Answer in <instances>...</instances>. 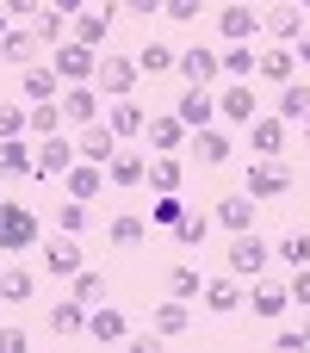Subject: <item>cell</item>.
<instances>
[{
  "label": "cell",
  "instance_id": "1",
  "mask_svg": "<svg viewBox=\"0 0 310 353\" xmlns=\"http://www.w3.org/2000/svg\"><path fill=\"white\" fill-rule=\"evenodd\" d=\"M37 236H43L37 211H31V205H19V199H0V254L37 248Z\"/></svg>",
  "mask_w": 310,
  "mask_h": 353
},
{
  "label": "cell",
  "instance_id": "2",
  "mask_svg": "<svg viewBox=\"0 0 310 353\" xmlns=\"http://www.w3.org/2000/svg\"><path fill=\"white\" fill-rule=\"evenodd\" d=\"M50 68H56V81H62V87H68V81H93V68H99V50H87V43L62 37V43L50 50Z\"/></svg>",
  "mask_w": 310,
  "mask_h": 353
},
{
  "label": "cell",
  "instance_id": "3",
  "mask_svg": "<svg viewBox=\"0 0 310 353\" xmlns=\"http://www.w3.org/2000/svg\"><path fill=\"white\" fill-rule=\"evenodd\" d=\"M112 19H118V6H106V0L93 6V0H87V6L68 19V37H75V43H87V50H99V43L112 37Z\"/></svg>",
  "mask_w": 310,
  "mask_h": 353
},
{
  "label": "cell",
  "instance_id": "4",
  "mask_svg": "<svg viewBox=\"0 0 310 353\" xmlns=\"http://www.w3.org/2000/svg\"><path fill=\"white\" fill-rule=\"evenodd\" d=\"M174 68H180V81H186V87H217V81H224V56H217V50H205V43L180 50V56H174Z\"/></svg>",
  "mask_w": 310,
  "mask_h": 353
},
{
  "label": "cell",
  "instance_id": "5",
  "mask_svg": "<svg viewBox=\"0 0 310 353\" xmlns=\"http://www.w3.org/2000/svg\"><path fill=\"white\" fill-rule=\"evenodd\" d=\"M75 161H81V155H75L68 137H43V143L31 149V180H62Z\"/></svg>",
  "mask_w": 310,
  "mask_h": 353
},
{
  "label": "cell",
  "instance_id": "6",
  "mask_svg": "<svg viewBox=\"0 0 310 353\" xmlns=\"http://www.w3.org/2000/svg\"><path fill=\"white\" fill-rule=\"evenodd\" d=\"M249 199H280V192H292V168L286 161H273V155H261L255 168H249V186H242Z\"/></svg>",
  "mask_w": 310,
  "mask_h": 353
},
{
  "label": "cell",
  "instance_id": "7",
  "mask_svg": "<svg viewBox=\"0 0 310 353\" xmlns=\"http://www.w3.org/2000/svg\"><path fill=\"white\" fill-rule=\"evenodd\" d=\"M267 254H273V248H267L255 230H236V242H230V273H236V279H261Z\"/></svg>",
  "mask_w": 310,
  "mask_h": 353
},
{
  "label": "cell",
  "instance_id": "8",
  "mask_svg": "<svg viewBox=\"0 0 310 353\" xmlns=\"http://www.w3.org/2000/svg\"><path fill=\"white\" fill-rule=\"evenodd\" d=\"M255 112H261V99H255V87H249V81H224V87H217V118L249 124Z\"/></svg>",
  "mask_w": 310,
  "mask_h": 353
},
{
  "label": "cell",
  "instance_id": "9",
  "mask_svg": "<svg viewBox=\"0 0 310 353\" xmlns=\"http://www.w3.org/2000/svg\"><path fill=\"white\" fill-rule=\"evenodd\" d=\"M56 105H62L68 124H93V118H99V93H93V81H68V87L56 93Z\"/></svg>",
  "mask_w": 310,
  "mask_h": 353
},
{
  "label": "cell",
  "instance_id": "10",
  "mask_svg": "<svg viewBox=\"0 0 310 353\" xmlns=\"http://www.w3.org/2000/svg\"><path fill=\"white\" fill-rule=\"evenodd\" d=\"M174 118H180L186 130L217 124V93H211V87H186V93H180V105H174Z\"/></svg>",
  "mask_w": 310,
  "mask_h": 353
},
{
  "label": "cell",
  "instance_id": "11",
  "mask_svg": "<svg viewBox=\"0 0 310 353\" xmlns=\"http://www.w3.org/2000/svg\"><path fill=\"white\" fill-rule=\"evenodd\" d=\"M93 81H99V93H112V99H124V93L137 87V62H130V56H99V68H93Z\"/></svg>",
  "mask_w": 310,
  "mask_h": 353
},
{
  "label": "cell",
  "instance_id": "12",
  "mask_svg": "<svg viewBox=\"0 0 310 353\" xmlns=\"http://www.w3.org/2000/svg\"><path fill=\"white\" fill-rule=\"evenodd\" d=\"M143 137H149V149H155V155H180V143H186L193 130H186L174 112H155V118L143 124Z\"/></svg>",
  "mask_w": 310,
  "mask_h": 353
},
{
  "label": "cell",
  "instance_id": "13",
  "mask_svg": "<svg viewBox=\"0 0 310 353\" xmlns=\"http://www.w3.org/2000/svg\"><path fill=\"white\" fill-rule=\"evenodd\" d=\"M217 31H224V43H255V31H261V12L236 0V6H224V12H217Z\"/></svg>",
  "mask_w": 310,
  "mask_h": 353
},
{
  "label": "cell",
  "instance_id": "14",
  "mask_svg": "<svg viewBox=\"0 0 310 353\" xmlns=\"http://www.w3.org/2000/svg\"><path fill=\"white\" fill-rule=\"evenodd\" d=\"M286 130H292L286 118H261V112H255V118H249V149H255V155H286Z\"/></svg>",
  "mask_w": 310,
  "mask_h": 353
},
{
  "label": "cell",
  "instance_id": "15",
  "mask_svg": "<svg viewBox=\"0 0 310 353\" xmlns=\"http://www.w3.org/2000/svg\"><path fill=\"white\" fill-rule=\"evenodd\" d=\"M143 124H149V112H143L130 93H124V99H112V112H106V130H112L118 143H124V137H143Z\"/></svg>",
  "mask_w": 310,
  "mask_h": 353
},
{
  "label": "cell",
  "instance_id": "16",
  "mask_svg": "<svg viewBox=\"0 0 310 353\" xmlns=\"http://www.w3.org/2000/svg\"><path fill=\"white\" fill-rule=\"evenodd\" d=\"M75 155H81V161H99V168H106V161L118 155V137H112V130L93 118V124H81V143H75Z\"/></svg>",
  "mask_w": 310,
  "mask_h": 353
},
{
  "label": "cell",
  "instance_id": "17",
  "mask_svg": "<svg viewBox=\"0 0 310 353\" xmlns=\"http://www.w3.org/2000/svg\"><path fill=\"white\" fill-rule=\"evenodd\" d=\"M255 74H267V81H298V56L286 50V43H273V50H255Z\"/></svg>",
  "mask_w": 310,
  "mask_h": 353
},
{
  "label": "cell",
  "instance_id": "18",
  "mask_svg": "<svg viewBox=\"0 0 310 353\" xmlns=\"http://www.w3.org/2000/svg\"><path fill=\"white\" fill-rule=\"evenodd\" d=\"M81 335H93V341H124L130 323H124L112 304H87V329H81Z\"/></svg>",
  "mask_w": 310,
  "mask_h": 353
},
{
  "label": "cell",
  "instance_id": "19",
  "mask_svg": "<svg viewBox=\"0 0 310 353\" xmlns=\"http://www.w3.org/2000/svg\"><path fill=\"white\" fill-rule=\"evenodd\" d=\"M273 118L304 124V137H310V87L304 81H286V87H280V112H273Z\"/></svg>",
  "mask_w": 310,
  "mask_h": 353
},
{
  "label": "cell",
  "instance_id": "20",
  "mask_svg": "<svg viewBox=\"0 0 310 353\" xmlns=\"http://www.w3.org/2000/svg\"><path fill=\"white\" fill-rule=\"evenodd\" d=\"M143 180H149L155 192H180V180H186V161H180V155H149Z\"/></svg>",
  "mask_w": 310,
  "mask_h": 353
},
{
  "label": "cell",
  "instance_id": "21",
  "mask_svg": "<svg viewBox=\"0 0 310 353\" xmlns=\"http://www.w3.org/2000/svg\"><path fill=\"white\" fill-rule=\"evenodd\" d=\"M255 205L261 199H249V192H230V199H217V223L236 236V230H255Z\"/></svg>",
  "mask_w": 310,
  "mask_h": 353
},
{
  "label": "cell",
  "instance_id": "22",
  "mask_svg": "<svg viewBox=\"0 0 310 353\" xmlns=\"http://www.w3.org/2000/svg\"><path fill=\"white\" fill-rule=\"evenodd\" d=\"M205 310H217V316H230V310H242V279L230 273V279H205Z\"/></svg>",
  "mask_w": 310,
  "mask_h": 353
},
{
  "label": "cell",
  "instance_id": "23",
  "mask_svg": "<svg viewBox=\"0 0 310 353\" xmlns=\"http://www.w3.org/2000/svg\"><path fill=\"white\" fill-rule=\"evenodd\" d=\"M286 304H292V292H286V285L255 279V292H249V310H255V316H267V323H273V316H286Z\"/></svg>",
  "mask_w": 310,
  "mask_h": 353
},
{
  "label": "cell",
  "instance_id": "24",
  "mask_svg": "<svg viewBox=\"0 0 310 353\" xmlns=\"http://www.w3.org/2000/svg\"><path fill=\"white\" fill-rule=\"evenodd\" d=\"M0 180H31V143L25 137H0Z\"/></svg>",
  "mask_w": 310,
  "mask_h": 353
},
{
  "label": "cell",
  "instance_id": "25",
  "mask_svg": "<svg viewBox=\"0 0 310 353\" xmlns=\"http://www.w3.org/2000/svg\"><path fill=\"white\" fill-rule=\"evenodd\" d=\"M19 87H25V99H31V105L62 93V81H56V68H50V62H25V81H19Z\"/></svg>",
  "mask_w": 310,
  "mask_h": 353
},
{
  "label": "cell",
  "instance_id": "26",
  "mask_svg": "<svg viewBox=\"0 0 310 353\" xmlns=\"http://www.w3.org/2000/svg\"><path fill=\"white\" fill-rule=\"evenodd\" d=\"M43 261H50L56 279H75V273H81V242H75V236H50V254H43Z\"/></svg>",
  "mask_w": 310,
  "mask_h": 353
},
{
  "label": "cell",
  "instance_id": "27",
  "mask_svg": "<svg viewBox=\"0 0 310 353\" xmlns=\"http://www.w3.org/2000/svg\"><path fill=\"white\" fill-rule=\"evenodd\" d=\"M193 149H199V161H205V168H217V161H230V155H236V149H230V137H224L217 124L193 130Z\"/></svg>",
  "mask_w": 310,
  "mask_h": 353
},
{
  "label": "cell",
  "instance_id": "28",
  "mask_svg": "<svg viewBox=\"0 0 310 353\" xmlns=\"http://www.w3.org/2000/svg\"><path fill=\"white\" fill-rule=\"evenodd\" d=\"M186 323H193V310H186V298H168V304H155V335H162V341H174V335H186Z\"/></svg>",
  "mask_w": 310,
  "mask_h": 353
},
{
  "label": "cell",
  "instance_id": "29",
  "mask_svg": "<svg viewBox=\"0 0 310 353\" xmlns=\"http://www.w3.org/2000/svg\"><path fill=\"white\" fill-rule=\"evenodd\" d=\"M261 25H267V31L280 37V43H298V31H304V6H273V12H267Z\"/></svg>",
  "mask_w": 310,
  "mask_h": 353
},
{
  "label": "cell",
  "instance_id": "30",
  "mask_svg": "<svg viewBox=\"0 0 310 353\" xmlns=\"http://www.w3.org/2000/svg\"><path fill=\"white\" fill-rule=\"evenodd\" d=\"M174 56H180V50H168V43H155V37H149L143 50H130L137 74H168V68H174Z\"/></svg>",
  "mask_w": 310,
  "mask_h": 353
},
{
  "label": "cell",
  "instance_id": "31",
  "mask_svg": "<svg viewBox=\"0 0 310 353\" xmlns=\"http://www.w3.org/2000/svg\"><path fill=\"white\" fill-rule=\"evenodd\" d=\"M25 130H31V137H56V130H62V105H56V99L25 105Z\"/></svg>",
  "mask_w": 310,
  "mask_h": 353
},
{
  "label": "cell",
  "instance_id": "32",
  "mask_svg": "<svg viewBox=\"0 0 310 353\" xmlns=\"http://www.w3.org/2000/svg\"><path fill=\"white\" fill-rule=\"evenodd\" d=\"M143 168H149V155H124V149H118V155L106 161V180H112V186H143Z\"/></svg>",
  "mask_w": 310,
  "mask_h": 353
},
{
  "label": "cell",
  "instance_id": "33",
  "mask_svg": "<svg viewBox=\"0 0 310 353\" xmlns=\"http://www.w3.org/2000/svg\"><path fill=\"white\" fill-rule=\"evenodd\" d=\"M62 180H68V199H93V192H99V180H106V168H99V161H75Z\"/></svg>",
  "mask_w": 310,
  "mask_h": 353
},
{
  "label": "cell",
  "instance_id": "34",
  "mask_svg": "<svg viewBox=\"0 0 310 353\" xmlns=\"http://www.w3.org/2000/svg\"><path fill=\"white\" fill-rule=\"evenodd\" d=\"M87 329V304L68 298V304H50V335H81Z\"/></svg>",
  "mask_w": 310,
  "mask_h": 353
},
{
  "label": "cell",
  "instance_id": "35",
  "mask_svg": "<svg viewBox=\"0 0 310 353\" xmlns=\"http://www.w3.org/2000/svg\"><path fill=\"white\" fill-rule=\"evenodd\" d=\"M31 37H37V43H50V50H56V43H62V37H68V19H62V12H50V0H43V12H37V19H31Z\"/></svg>",
  "mask_w": 310,
  "mask_h": 353
},
{
  "label": "cell",
  "instance_id": "36",
  "mask_svg": "<svg viewBox=\"0 0 310 353\" xmlns=\"http://www.w3.org/2000/svg\"><path fill=\"white\" fill-rule=\"evenodd\" d=\"M0 62H19V68L37 62V37H31V31H6V37H0Z\"/></svg>",
  "mask_w": 310,
  "mask_h": 353
},
{
  "label": "cell",
  "instance_id": "37",
  "mask_svg": "<svg viewBox=\"0 0 310 353\" xmlns=\"http://www.w3.org/2000/svg\"><path fill=\"white\" fill-rule=\"evenodd\" d=\"M118 248H143V236H149V223L137 217V211H124V217H112V230H106Z\"/></svg>",
  "mask_w": 310,
  "mask_h": 353
},
{
  "label": "cell",
  "instance_id": "38",
  "mask_svg": "<svg viewBox=\"0 0 310 353\" xmlns=\"http://www.w3.org/2000/svg\"><path fill=\"white\" fill-rule=\"evenodd\" d=\"M31 292H37V279H31L25 267H6V273H0V304H25Z\"/></svg>",
  "mask_w": 310,
  "mask_h": 353
},
{
  "label": "cell",
  "instance_id": "39",
  "mask_svg": "<svg viewBox=\"0 0 310 353\" xmlns=\"http://www.w3.org/2000/svg\"><path fill=\"white\" fill-rule=\"evenodd\" d=\"M217 56H224V74H230V81H249V74H255V50H249V43H230V50H217Z\"/></svg>",
  "mask_w": 310,
  "mask_h": 353
},
{
  "label": "cell",
  "instance_id": "40",
  "mask_svg": "<svg viewBox=\"0 0 310 353\" xmlns=\"http://www.w3.org/2000/svg\"><path fill=\"white\" fill-rule=\"evenodd\" d=\"M186 217V205H180V192H155V205H149V223H162V230H174Z\"/></svg>",
  "mask_w": 310,
  "mask_h": 353
},
{
  "label": "cell",
  "instance_id": "41",
  "mask_svg": "<svg viewBox=\"0 0 310 353\" xmlns=\"http://www.w3.org/2000/svg\"><path fill=\"white\" fill-rule=\"evenodd\" d=\"M199 292H205V279H199V267H174V273H168V298H186V304H193Z\"/></svg>",
  "mask_w": 310,
  "mask_h": 353
},
{
  "label": "cell",
  "instance_id": "42",
  "mask_svg": "<svg viewBox=\"0 0 310 353\" xmlns=\"http://www.w3.org/2000/svg\"><path fill=\"white\" fill-rule=\"evenodd\" d=\"M56 230H62V236H81V230H87V199L56 205Z\"/></svg>",
  "mask_w": 310,
  "mask_h": 353
},
{
  "label": "cell",
  "instance_id": "43",
  "mask_svg": "<svg viewBox=\"0 0 310 353\" xmlns=\"http://www.w3.org/2000/svg\"><path fill=\"white\" fill-rule=\"evenodd\" d=\"M75 298H81V304H106V273L81 267V273H75Z\"/></svg>",
  "mask_w": 310,
  "mask_h": 353
},
{
  "label": "cell",
  "instance_id": "44",
  "mask_svg": "<svg viewBox=\"0 0 310 353\" xmlns=\"http://www.w3.org/2000/svg\"><path fill=\"white\" fill-rule=\"evenodd\" d=\"M205 230H211V223H205L199 211H186V217L174 223V242H180V248H199V242H205Z\"/></svg>",
  "mask_w": 310,
  "mask_h": 353
},
{
  "label": "cell",
  "instance_id": "45",
  "mask_svg": "<svg viewBox=\"0 0 310 353\" xmlns=\"http://www.w3.org/2000/svg\"><path fill=\"white\" fill-rule=\"evenodd\" d=\"M273 254H280L286 267H310V236H286V242H280Z\"/></svg>",
  "mask_w": 310,
  "mask_h": 353
},
{
  "label": "cell",
  "instance_id": "46",
  "mask_svg": "<svg viewBox=\"0 0 310 353\" xmlns=\"http://www.w3.org/2000/svg\"><path fill=\"white\" fill-rule=\"evenodd\" d=\"M0 137H25V105H6L0 99Z\"/></svg>",
  "mask_w": 310,
  "mask_h": 353
},
{
  "label": "cell",
  "instance_id": "47",
  "mask_svg": "<svg viewBox=\"0 0 310 353\" xmlns=\"http://www.w3.org/2000/svg\"><path fill=\"white\" fill-rule=\"evenodd\" d=\"M162 12H168V19H180V25H193V19L205 12V0H162Z\"/></svg>",
  "mask_w": 310,
  "mask_h": 353
},
{
  "label": "cell",
  "instance_id": "48",
  "mask_svg": "<svg viewBox=\"0 0 310 353\" xmlns=\"http://www.w3.org/2000/svg\"><path fill=\"white\" fill-rule=\"evenodd\" d=\"M273 347H280V353H304L310 341H304V329H280V335H273Z\"/></svg>",
  "mask_w": 310,
  "mask_h": 353
},
{
  "label": "cell",
  "instance_id": "49",
  "mask_svg": "<svg viewBox=\"0 0 310 353\" xmlns=\"http://www.w3.org/2000/svg\"><path fill=\"white\" fill-rule=\"evenodd\" d=\"M286 292H292V304H310V267H292V285Z\"/></svg>",
  "mask_w": 310,
  "mask_h": 353
},
{
  "label": "cell",
  "instance_id": "50",
  "mask_svg": "<svg viewBox=\"0 0 310 353\" xmlns=\"http://www.w3.org/2000/svg\"><path fill=\"white\" fill-rule=\"evenodd\" d=\"M6 6V19H37L43 12V0H0Z\"/></svg>",
  "mask_w": 310,
  "mask_h": 353
},
{
  "label": "cell",
  "instance_id": "51",
  "mask_svg": "<svg viewBox=\"0 0 310 353\" xmlns=\"http://www.w3.org/2000/svg\"><path fill=\"white\" fill-rule=\"evenodd\" d=\"M25 341H31L25 329H0V353H25Z\"/></svg>",
  "mask_w": 310,
  "mask_h": 353
},
{
  "label": "cell",
  "instance_id": "52",
  "mask_svg": "<svg viewBox=\"0 0 310 353\" xmlns=\"http://www.w3.org/2000/svg\"><path fill=\"white\" fill-rule=\"evenodd\" d=\"M81 6H87V0H50V12H62V19H75Z\"/></svg>",
  "mask_w": 310,
  "mask_h": 353
},
{
  "label": "cell",
  "instance_id": "53",
  "mask_svg": "<svg viewBox=\"0 0 310 353\" xmlns=\"http://www.w3.org/2000/svg\"><path fill=\"white\" fill-rule=\"evenodd\" d=\"M292 56H298V62H304V68H310V25H304V31H298V50H292Z\"/></svg>",
  "mask_w": 310,
  "mask_h": 353
},
{
  "label": "cell",
  "instance_id": "54",
  "mask_svg": "<svg viewBox=\"0 0 310 353\" xmlns=\"http://www.w3.org/2000/svg\"><path fill=\"white\" fill-rule=\"evenodd\" d=\"M124 6H130V12H143V19H149V12H162V0H124Z\"/></svg>",
  "mask_w": 310,
  "mask_h": 353
},
{
  "label": "cell",
  "instance_id": "55",
  "mask_svg": "<svg viewBox=\"0 0 310 353\" xmlns=\"http://www.w3.org/2000/svg\"><path fill=\"white\" fill-rule=\"evenodd\" d=\"M6 31H12V19H6V6H0V37H6Z\"/></svg>",
  "mask_w": 310,
  "mask_h": 353
},
{
  "label": "cell",
  "instance_id": "56",
  "mask_svg": "<svg viewBox=\"0 0 310 353\" xmlns=\"http://www.w3.org/2000/svg\"><path fill=\"white\" fill-rule=\"evenodd\" d=\"M304 341H310V304H304Z\"/></svg>",
  "mask_w": 310,
  "mask_h": 353
},
{
  "label": "cell",
  "instance_id": "57",
  "mask_svg": "<svg viewBox=\"0 0 310 353\" xmlns=\"http://www.w3.org/2000/svg\"><path fill=\"white\" fill-rule=\"evenodd\" d=\"M292 6H304V12H310V0H292Z\"/></svg>",
  "mask_w": 310,
  "mask_h": 353
},
{
  "label": "cell",
  "instance_id": "58",
  "mask_svg": "<svg viewBox=\"0 0 310 353\" xmlns=\"http://www.w3.org/2000/svg\"><path fill=\"white\" fill-rule=\"evenodd\" d=\"M242 6H261V0H242Z\"/></svg>",
  "mask_w": 310,
  "mask_h": 353
}]
</instances>
